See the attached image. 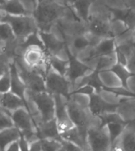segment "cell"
Wrapping results in <instances>:
<instances>
[{"mask_svg":"<svg viewBox=\"0 0 135 151\" xmlns=\"http://www.w3.org/2000/svg\"><path fill=\"white\" fill-rule=\"evenodd\" d=\"M68 6L60 5L52 0H37L32 15L37 22L38 29L49 32L64 15Z\"/></svg>","mask_w":135,"mask_h":151,"instance_id":"1","label":"cell"},{"mask_svg":"<svg viewBox=\"0 0 135 151\" xmlns=\"http://www.w3.org/2000/svg\"><path fill=\"white\" fill-rule=\"evenodd\" d=\"M38 32L44 49L47 54L54 55L64 61L70 60L71 56L66 47L65 37L57 24L51 28L49 32H42L39 30Z\"/></svg>","mask_w":135,"mask_h":151,"instance_id":"2","label":"cell"},{"mask_svg":"<svg viewBox=\"0 0 135 151\" xmlns=\"http://www.w3.org/2000/svg\"><path fill=\"white\" fill-rule=\"evenodd\" d=\"M66 108L72 122L79 128L88 131L103 124L102 118L93 113L89 107L80 106L70 98L66 101Z\"/></svg>","mask_w":135,"mask_h":151,"instance_id":"3","label":"cell"},{"mask_svg":"<svg viewBox=\"0 0 135 151\" xmlns=\"http://www.w3.org/2000/svg\"><path fill=\"white\" fill-rule=\"evenodd\" d=\"M4 12V11H3ZM2 22L9 23L21 45L28 37L38 32V26L33 15H11L4 12Z\"/></svg>","mask_w":135,"mask_h":151,"instance_id":"4","label":"cell"},{"mask_svg":"<svg viewBox=\"0 0 135 151\" xmlns=\"http://www.w3.org/2000/svg\"><path fill=\"white\" fill-rule=\"evenodd\" d=\"M25 99H29L34 104L41 122L55 119V101L52 93L47 91L32 92L27 89L25 92Z\"/></svg>","mask_w":135,"mask_h":151,"instance_id":"5","label":"cell"},{"mask_svg":"<svg viewBox=\"0 0 135 151\" xmlns=\"http://www.w3.org/2000/svg\"><path fill=\"white\" fill-rule=\"evenodd\" d=\"M14 126L19 130L22 135L29 142L40 139L37 134V128L35 122L26 107H22L10 112Z\"/></svg>","mask_w":135,"mask_h":151,"instance_id":"6","label":"cell"},{"mask_svg":"<svg viewBox=\"0 0 135 151\" xmlns=\"http://www.w3.org/2000/svg\"><path fill=\"white\" fill-rule=\"evenodd\" d=\"M17 70L27 89L32 92L47 91L45 78L37 70L28 67L21 56H14Z\"/></svg>","mask_w":135,"mask_h":151,"instance_id":"7","label":"cell"},{"mask_svg":"<svg viewBox=\"0 0 135 151\" xmlns=\"http://www.w3.org/2000/svg\"><path fill=\"white\" fill-rule=\"evenodd\" d=\"M44 78L46 89L52 95L58 94L68 98L73 93L71 82L69 79L65 75L57 71L50 64L48 65Z\"/></svg>","mask_w":135,"mask_h":151,"instance_id":"8","label":"cell"},{"mask_svg":"<svg viewBox=\"0 0 135 151\" xmlns=\"http://www.w3.org/2000/svg\"><path fill=\"white\" fill-rule=\"evenodd\" d=\"M22 59L28 67L37 70L45 76L49 63L44 47L38 45H29L24 50Z\"/></svg>","mask_w":135,"mask_h":151,"instance_id":"9","label":"cell"},{"mask_svg":"<svg viewBox=\"0 0 135 151\" xmlns=\"http://www.w3.org/2000/svg\"><path fill=\"white\" fill-rule=\"evenodd\" d=\"M88 142L91 150H111L113 138L108 124L88 130Z\"/></svg>","mask_w":135,"mask_h":151,"instance_id":"10","label":"cell"},{"mask_svg":"<svg viewBox=\"0 0 135 151\" xmlns=\"http://www.w3.org/2000/svg\"><path fill=\"white\" fill-rule=\"evenodd\" d=\"M111 150L135 151V120L126 124L113 139Z\"/></svg>","mask_w":135,"mask_h":151,"instance_id":"11","label":"cell"},{"mask_svg":"<svg viewBox=\"0 0 135 151\" xmlns=\"http://www.w3.org/2000/svg\"><path fill=\"white\" fill-rule=\"evenodd\" d=\"M55 101V118L56 119L59 132L62 133L63 131L69 130L75 125L72 122L68 110L66 108V101L67 97H65L62 95L55 94L53 95Z\"/></svg>","mask_w":135,"mask_h":151,"instance_id":"12","label":"cell"},{"mask_svg":"<svg viewBox=\"0 0 135 151\" xmlns=\"http://www.w3.org/2000/svg\"><path fill=\"white\" fill-rule=\"evenodd\" d=\"M116 113L125 124L135 120V96L125 95L116 107Z\"/></svg>","mask_w":135,"mask_h":151,"instance_id":"13","label":"cell"},{"mask_svg":"<svg viewBox=\"0 0 135 151\" xmlns=\"http://www.w3.org/2000/svg\"><path fill=\"white\" fill-rule=\"evenodd\" d=\"M62 139L76 144L81 150H91L88 142V131L74 126L69 130L60 133Z\"/></svg>","mask_w":135,"mask_h":151,"instance_id":"14","label":"cell"},{"mask_svg":"<svg viewBox=\"0 0 135 151\" xmlns=\"http://www.w3.org/2000/svg\"><path fill=\"white\" fill-rule=\"evenodd\" d=\"M98 79L101 86L109 89L126 88L123 80L113 70H106L96 72Z\"/></svg>","mask_w":135,"mask_h":151,"instance_id":"15","label":"cell"},{"mask_svg":"<svg viewBox=\"0 0 135 151\" xmlns=\"http://www.w3.org/2000/svg\"><path fill=\"white\" fill-rule=\"evenodd\" d=\"M0 106L11 112L22 107L27 108V104L25 100L17 94L13 93L12 91H8L0 94Z\"/></svg>","mask_w":135,"mask_h":151,"instance_id":"16","label":"cell"},{"mask_svg":"<svg viewBox=\"0 0 135 151\" xmlns=\"http://www.w3.org/2000/svg\"><path fill=\"white\" fill-rule=\"evenodd\" d=\"M37 134L40 139H60L58 124L55 118L48 121L39 123L37 126Z\"/></svg>","mask_w":135,"mask_h":151,"instance_id":"17","label":"cell"},{"mask_svg":"<svg viewBox=\"0 0 135 151\" xmlns=\"http://www.w3.org/2000/svg\"><path fill=\"white\" fill-rule=\"evenodd\" d=\"M10 78H11V89H10V91L17 94L18 96H20L22 98L25 100V92L27 90V88L25 86V85L24 84V82H22V78L18 74V70H17L14 58L11 64H10Z\"/></svg>","mask_w":135,"mask_h":151,"instance_id":"18","label":"cell"},{"mask_svg":"<svg viewBox=\"0 0 135 151\" xmlns=\"http://www.w3.org/2000/svg\"><path fill=\"white\" fill-rule=\"evenodd\" d=\"M90 97H91V101H90L89 108L91 109V111H93V113H94L95 115H97V116L101 117L107 113L116 111V106L110 105V104H107L106 102L103 101L96 92L91 94Z\"/></svg>","mask_w":135,"mask_h":151,"instance_id":"19","label":"cell"},{"mask_svg":"<svg viewBox=\"0 0 135 151\" xmlns=\"http://www.w3.org/2000/svg\"><path fill=\"white\" fill-rule=\"evenodd\" d=\"M118 63V54L116 48L102 53L100 56V61L97 67V71L112 70Z\"/></svg>","mask_w":135,"mask_h":151,"instance_id":"20","label":"cell"},{"mask_svg":"<svg viewBox=\"0 0 135 151\" xmlns=\"http://www.w3.org/2000/svg\"><path fill=\"white\" fill-rule=\"evenodd\" d=\"M19 130L15 126L3 129L0 131V148L1 150H5L6 146L12 142L18 140L21 137Z\"/></svg>","mask_w":135,"mask_h":151,"instance_id":"21","label":"cell"},{"mask_svg":"<svg viewBox=\"0 0 135 151\" xmlns=\"http://www.w3.org/2000/svg\"><path fill=\"white\" fill-rule=\"evenodd\" d=\"M92 2H93V0H76L72 5L70 6V7L71 8L78 18L87 23L88 10Z\"/></svg>","mask_w":135,"mask_h":151,"instance_id":"22","label":"cell"},{"mask_svg":"<svg viewBox=\"0 0 135 151\" xmlns=\"http://www.w3.org/2000/svg\"><path fill=\"white\" fill-rule=\"evenodd\" d=\"M96 93L103 101L113 106H116L120 102L122 98L125 96L124 94L118 93L117 92L104 87H101L96 90Z\"/></svg>","mask_w":135,"mask_h":151,"instance_id":"23","label":"cell"},{"mask_svg":"<svg viewBox=\"0 0 135 151\" xmlns=\"http://www.w3.org/2000/svg\"><path fill=\"white\" fill-rule=\"evenodd\" d=\"M0 6L3 11L9 14L30 15L22 5L21 0H7Z\"/></svg>","mask_w":135,"mask_h":151,"instance_id":"24","label":"cell"},{"mask_svg":"<svg viewBox=\"0 0 135 151\" xmlns=\"http://www.w3.org/2000/svg\"><path fill=\"white\" fill-rule=\"evenodd\" d=\"M0 40H4L9 45H21L13 31L11 25L5 22H0Z\"/></svg>","mask_w":135,"mask_h":151,"instance_id":"25","label":"cell"},{"mask_svg":"<svg viewBox=\"0 0 135 151\" xmlns=\"http://www.w3.org/2000/svg\"><path fill=\"white\" fill-rule=\"evenodd\" d=\"M128 29H129V26L127 23L126 22V21L123 18L116 17L111 22L109 30H110V34L114 38L118 35L122 34Z\"/></svg>","mask_w":135,"mask_h":151,"instance_id":"26","label":"cell"},{"mask_svg":"<svg viewBox=\"0 0 135 151\" xmlns=\"http://www.w3.org/2000/svg\"><path fill=\"white\" fill-rule=\"evenodd\" d=\"M68 98L71 99L77 104L82 107H89L90 101H91V97H90L89 94L85 93L79 91L72 93Z\"/></svg>","mask_w":135,"mask_h":151,"instance_id":"27","label":"cell"},{"mask_svg":"<svg viewBox=\"0 0 135 151\" xmlns=\"http://www.w3.org/2000/svg\"><path fill=\"white\" fill-rule=\"evenodd\" d=\"M42 151H61L62 142L60 139H42Z\"/></svg>","mask_w":135,"mask_h":151,"instance_id":"28","label":"cell"},{"mask_svg":"<svg viewBox=\"0 0 135 151\" xmlns=\"http://www.w3.org/2000/svg\"><path fill=\"white\" fill-rule=\"evenodd\" d=\"M14 55L10 52H0V76L10 70Z\"/></svg>","mask_w":135,"mask_h":151,"instance_id":"29","label":"cell"},{"mask_svg":"<svg viewBox=\"0 0 135 151\" xmlns=\"http://www.w3.org/2000/svg\"><path fill=\"white\" fill-rule=\"evenodd\" d=\"M14 126L10 111L0 106V131Z\"/></svg>","mask_w":135,"mask_h":151,"instance_id":"30","label":"cell"},{"mask_svg":"<svg viewBox=\"0 0 135 151\" xmlns=\"http://www.w3.org/2000/svg\"><path fill=\"white\" fill-rule=\"evenodd\" d=\"M11 89V78L10 70L0 76V94L4 93Z\"/></svg>","mask_w":135,"mask_h":151,"instance_id":"31","label":"cell"},{"mask_svg":"<svg viewBox=\"0 0 135 151\" xmlns=\"http://www.w3.org/2000/svg\"><path fill=\"white\" fill-rule=\"evenodd\" d=\"M61 142H62V150L61 151H66V150H81V149L78 146H77L76 144L70 141H68L66 139H62L61 137Z\"/></svg>","mask_w":135,"mask_h":151,"instance_id":"32","label":"cell"},{"mask_svg":"<svg viewBox=\"0 0 135 151\" xmlns=\"http://www.w3.org/2000/svg\"><path fill=\"white\" fill-rule=\"evenodd\" d=\"M19 141L20 150L21 151H29V142L25 139L23 135H21L20 139H18Z\"/></svg>","mask_w":135,"mask_h":151,"instance_id":"33","label":"cell"},{"mask_svg":"<svg viewBox=\"0 0 135 151\" xmlns=\"http://www.w3.org/2000/svg\"><path fill=\"white\" fill-rule=\"evenodd\" d=\"M29 151H42L41 140L38 139L29 143Z\"/></svg>","mask_w":135,"mask_h":151,"instance_id":"34","label":"cell"},{"mask_svg":"<svg viewBox=\"0 0 135 151\" xmlns=\"http://www.w3.org/2000/svg\"><path fill=\"white\" fill-rule=\"evenodd\" d=\"M4 151H21L20 150L19 141H18V140H15V141L10 142V143L6 147Z\"/></svg>","mask_w":135,"mask_h":151,"instance_id":"35","label":"cell"},{"mask_svg":"<svg viewBox=\"0 0 135 151\" xmlns=\"http://www.w3.org/2000/svg\"><path fill=\"white\" fill-rule=\"evenodd\" d=\"M52 1H54V2H55V3H59V4H60V5L68 6V3H67V1H66V0H52Z\"/></svg>","mask_w":135,"mask_h":151,"instance_id":"36","label":"cell"},{"mask_svg":"<svg viewBox=\"0 0 135 151\" xmlns=\"http://www.w3.org/2000/svg\"><path fill=\"white\" fill-rule=\"evenodd\" d=\"M3 14H4V12H3V9H2V7H1V6H0V22H2V19H3Z\"/></svg>","mask_w":135,"mask_h":151,"instance_id":"37","label":"cell"},{"mask_svg":"<svg viewBox=\"0 0 135 151\" xmlns=\"http://www.w3.org/2000/svg\"><path fill=\"white\" fill-rule=\"evenodd\" d=\"M67 1V3H68V6H70V5H72L73 3L76 1V0H66Z\"/></svg>","mask_w":135,"mask_h":151,"instance_id":"38","label":"cell"},{"mask_svg":"<svg viewBox=\"0 0 135 151\" xmlns=\"http://www.w3.org/2000/svg\"><path fill=\"white\" fill-rule=\"evenodd\" d=\"M6 1H7V0H0V5H1V4H3V3H5Z\"/></svg>","mask_w":135,"mask_h":151,"instance_id":"39","label":"cell"},{"mask_svg":"<svg viewBox=\"0 0 135 151\" xmlns=\"http://www.w3.org/2000/svg\"><path fill=\"white\" fill-rule=\"evenodd\" d=\"M32 2H33V3H35V4H36V6H37V0H32Z\"/></svg>","mask_w":135,"mask_h":151,"instance_id":"40","label":"cell"},{"mask_svg":"<svg viewBox=\"0 0 135 151\" xmlns=\"http://www.w3.org/2000/svg\"><path fill=\"white\" fill-rule=\"evenodd\" d=\"M0 150H1V148H0Z\"/></svg>","mask_w":135,"mask_h":151,"instance_id":"41","label":"cell"}]
</instances>
